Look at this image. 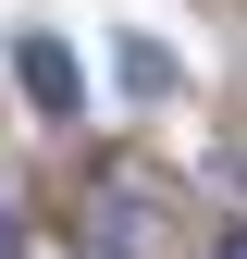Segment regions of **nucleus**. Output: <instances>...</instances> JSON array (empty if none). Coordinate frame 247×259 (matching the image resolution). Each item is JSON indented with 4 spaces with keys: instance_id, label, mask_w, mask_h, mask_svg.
Returning a JSON list of instances; mask_svg holds the SVG:
<instances>
[{
    "instance_id": "obj_1",
    "label": "nucleus",
    "mask_w": 247,
    "mask_h": 259,
    "mask_svg": "<svg viewBox=\"0 0 247 259\" xmlns=\"http://www.w3.org/2000/svg\"><path fill=\"white\" fill-rule=\"evenodd\" d=\"M161 235H173V185L111 160L99 198H87V259H161Z\"/></svg>"
},
{
    "instance_id": "obj_3",
    "label": "nucleus",
    "mask_w": 247,
    "mask_h": 259,
    "mask_svg": "<svg viewBox=\"0 0 247 259\" xmlns=\"http://www.w3.org/2000/svg\"><path fill=\"white\" fill-rule=\"evenodd\" d=\"M235 259H247V247H235Z\"/></svg>"
},
{
    "instance_id": "obj_2",
    "label": "nucleus",
    "mask_w": 247,
    "mask_h": 259,
    "mask_svg": "<svg viewBox=\"0 0 247 259\" xmlns=\"http://www.w3.org/2000/svg\"><path fill=\"white\" fill-rule=\"evenodd\" d=\"M13 87H25L50 123H74V111H87V74H74V50H62L50 25H25V37H13Z\"/></svg>"
}]
</instances>
